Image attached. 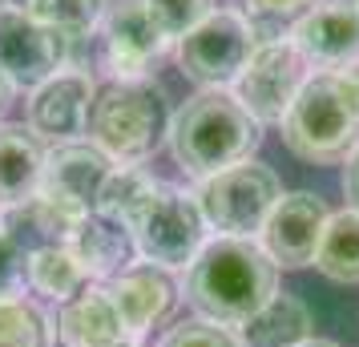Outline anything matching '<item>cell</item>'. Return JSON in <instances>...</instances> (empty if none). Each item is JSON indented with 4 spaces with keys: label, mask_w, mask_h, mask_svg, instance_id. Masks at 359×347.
Masks as SVG:
<instances>
[{
    "label": "cell",
    "mask_w": 359,
    "mask_h": 347,
    "mask_svg": "<svg viewBox=\"0 0 359 347\" xmlns=\"http://www.w3.org/2000/svg\"><path fill=\"white\" fill-rule=\"evenodd\" d=\"M278 295V266L266 259L259 238L214 234L186 271V299L202 319L243 327Z\"/></svg>",
    "instance_id": "6da1fadb"
},
{
    "label": "cell",
    "mask_w": 359,
    "mask_h": 347,
    "mask_svg": "<svg viewBox=\"0 0 359 347\" xmlns=\"http://www.w3.org/2000/svg\"><path fill=\"white\" fill-rule=\"evenodd\" d=\"M262 142V125L230 89H202L170 121V154L190 178H210L230 165L250 162Z\"/></svg>",
    "instance_id": "7a4b0ae2"
},
{
    "label": "cell",
    "mask_w": 359,
    "mask_h": 347,
    "mask_svg": "<svg viewBox=\"0 0 359 347\" xmlns=\"http://www.w3.org/2000/svg\"><path fill=\"white\" fill-rule=\"evenodd\" d=\"M283 142L311 165L347 162L359 149V81L351 69L311 73L283 117Z\"/></svg>",
    "instance_id": "3957f363"
},
{
    "label": "cell",
    "mask_w": 359,
    "mask_h": 347,
    "mask_svg": "<svg viewBox=\"0 0 359 347\" xmlns=\"http://www.w3.org/2000/svg\"><path fill=\"white\" fill-rule=\"evenodd\" d=\"M170 105L158 81H114L101 89L89 114V142L117 165H142L170 142Z\"/></svg>",
    "instance_id": "277c9868"
},
{
    "label": "cell",
    "mask_w": 359,
    "mask_h": 347,
    "mask_svg": "<svg viewBox=\"0 0 359 347\" xmlns=\"http://www.w3.org/2000/svg\"><path fill=\"white\" fill-rule=\"evenodd\" d=\"M126 226L133 234L137 254L162 271H190V263L210 243V226L202 218L194 190H182L170 182L158 186Z\"/></svg>",
    "instance_id": "5b68a950"
},
{
    "label": "cell",
    "mask_w": 359,
    "mask_h": 347,
    "mask_svg": "<svg viewBox=\"0 0 359 347\" xmlns=\"http://www.w3.org/2000/svg\"><path fill=\"white\" fill-rule=\"evenodd\" d=\"M206 226L226 238H259L271 210L283 198V182L271 165L262 162H238L202 178L194 190Z\"/></svg>",
    "instance_id": "8992f818"
},
{
    "label": "cell",
    "mask_w": 359,
    "mask_h": 347,
    "mask_svg": "<svg viewBox=\"0 0 359 347\" xmlns=\"http://www.w3.org/2000/svg\"><path fill=\"white\" fill-rule=\"evenodd\" d=\"M259 49L250 20L234 8H214L210 17L174 45L178 69L202 89H230Z\"/></svg>",
    "instance_id": "52a82bcc"
},
{
    "label": "cell",
    "mask_w": 359,
    "mask_h": 347,
    "mask_svg": "<svg viewBox=\"0 0 359 347\" xmlns=\"http://www.w3.org/2000/svg\"><path fill=\"white\" fill-rule=\"evenodd\" d=\"M315 69L307 65V57L294 49L291 36L278 41H259L255 57L246 61V69L238 73V81L230 85V93L246 105V114L259 125H283L287 109L294 105L299 89L307 85V77Z\"/></svg>",
    "instance_id": "ba28073f"
},
{
    "label": "cell",
    "mask_w": 359,
    "mask_h": 347,
    "mask_svg": "<svg viewBox=\"0 0 359 347\" xmlns=\"http://www.w3.org/2000/svg\"><path fill=\"white\" fill-rule=\"evenodd\" d=\"M73 45L61 33L45 29L25 8L4 4L0 8V73L13 81V89H41V85L69 69Z\"/></svg>",
    "instance_id": "9c48e42d"
},
{
    "label": "cell",
    "mask_w": 359,
    "mask_h": 347,
    "mask_svg": "<svg viewBox=\"0 0 359 347\" xmlns=\"http://www.w3.org/2000/svg\"><path fill=\"white\" fill-rule=\"evenodd\" d=\"M114 158L101 154L89 137L81 142H61V146H49V158H45V174H41V198H49L53 206H61L65 215L85 218L89 210H97L101 190H105V178L114 174Z\"/></svg>",
    "instance_id": "30bf717a"
},
{
    "label": "cell",
    "mask_w": 359,
    "mask_h": 347,
    "mask_svg": "<svg viewBox=\"0 0 359 347\" xmlns=\"http://www.w3.org/2000/svg\"><path fill=\"white\" fill-rule=\"evenodd\" d=\"M327 222H331L327 202L319 194H311V190H294V194L278 198V206L271 210V218H266V226L259 234V243L278 271L315 266Z\"/></svg>",
    "instance_id": "8fae6325"
},
{
    "label": "cell",
    "mask_w": 359,
    "mask_h": 347,
    "mask_svg": "<svg viewBox=\"0 0 359 347\" xmlns=\"http://www.w3.org/2000/svg\"><path fill=\"white\" fill-rule=\"evenodd\" d=\"M101 49L114 81H146L170 41L158 33L146 0H117L101 20Z\"/></svg>",
    "instance_id": "7c38bea8"
},
{
    "label": "cell",
    "mask_w": 359,
    "mask_h": 347,
    "mask_svg": "<svg viewBox=\"0 0 359 347\" xmlns=\"http://www.w3.org/2000/svg\"><path fill=\"white\" fill-rule=\"evenodd\" d=\"M93 101H97V85L85 69H61L57 77L29 93V130L49 142H81L89 133V114H93Z\"/></svg>",
    "instance_id": "4fadbf2b"
},
{
    "label": "cell",
    "mask_w": 359,
    "mask_h": 347,
    "mask_svg": "<svg viewBox=\"0 0 359 347\" xmlns=\"http://www.w3.org/2000/svg\"><path fill=\"white\" fill-rule=\"evenodd\" d=\"M287 36L315 73L351 69L359 61V0H319Z\"/></svg>",
    "instance_id": "5bb4252c"
},
{
    "label": "cell",
    "mask_w": 359,
    "mask_h": 347,
    "mask_svg": "<svg viewBox=\"0 0 359 347\" xmlns=\"http://www.w3.org/2000/svg\"><path fill=\"white\" fill-rule=\"evenodd\" d=\"M109 295H114L117 311H121V323L130 331V339H146L149 331L165 323L174 303H178V283L170 271L154 263H130L126 271H117L114 279L105 283Z\"/></svg>",
    "instance_id": "9a60e30c"
},
{
    "label": "cell",
    "mask_w": 359,
    "mask_h": 347,
    "mask_svg": "<svg viewBox=\"0 0 359 347\" xmlns=\"http://www.w3.org/2000/svg\"><path fill=\"white\" fill-rule=\"evenodd\" d=\"M57 339H61V347H117L130 339V331L121 323V311H117L105 283H89L69 303H61Z\"/></svg>",
    "instance_id": "2e32d148"
},
{
    "label": "cell",
    "mask_w": 359,
    "mask_h": 347,
    "mask_svg": "<svg viewBox=\"0 0 359 347\" xmlns=\"http://www.w3.org/2000/svg\"><path fill=\"white\" fill-rule=\"evenodd\" d=\"M69 250L77 254V263L85 266L89 283H109L117 271H126L130 263H137L133 254V234L121 218L105 215V210H89V215L73 226L69 234Z\"/></svg>",
    "instance_id": "e0dca14e"
},
{
    "label": "cell",
    "mask_w": 359,
    "mask_h": 347,
    "mask_svg": "<svg viewBox=\"0 0 359 347\" xmlns=\"http://www.w3.org/2000/svg\"><path fill=\"white\" fill-rule=\"evenodd\" d=\"M45 158L49 146L29 125H13V121L0 125V206L33 198L41 190Z\"/></svg>",
    "instance_id": "ac0fdd59"
},
{
    "label": "cell",
    "mask_w": 359,
    "mask_h": 347,
    "mask_svg": "<svg viewBox=\"0 0 359 347\" xmlns=\"http://www.w3.org/2000/svg\"><path fill=\"white\" fill-rule=\"evenodd\" d=\"M77 222L81 218L65 215L61 206H53L41 194H33V198H25V202H13V206H0V231L8 234L25 254L69 243V234H73Z\"/></svg>",
    "instance_id": "d6986e66"
},
{
    "label": "cell",
    "mask_w": 359,
    "mask_h": 347,
    "mask_svg": "<svg viewBox=\"0 0 359 347\" xmlns=\"http://www.w3.org/2000/svg\"><path fill=\"white\" fill-rule=\"evenodd\" d=\"M315 331V315L299 295H275L259 315H250L243 327H238V339L243 347H303Z\"/></svg>",
    "instance_id": "ffe728a7"
},
{
    "label": "cell",
    "mask_w": 359,
    "mask_h": 347,
    "mask_svg": "<svg viewBox=\"0 0 359 347\" xmlns=\"http://www.w3.org/2000/svg\"><path fill=\"white\" fill-rule=\"evenodd\" d=\"M89 287L85 266L77 263V254L69 250V243L61 247H45L29 254V291L53 303H69V299Z\"/></svg>",
    "instance_id": "44dd1931"
},
{
    "label": "cell",
    "mask_w": 359,
    "mask_h": 347,
    "mask_svg": "<svg viewBox=\"0 0 359 347\" xmlns=\"http://www.w3.org/2000/svg\"><path fill=\"white\" fill-rule=\"evenodd\" d=\"M13 4L25 8L33 20H41L45 29L61 33L69 45H77L93 29H101V20L109 13V0H13Z\"/></svg>",
    "instance_id": "7402d4cb"
},
{
    "label": "cell",
    "mask_w": 359,
    "mask_h": 347,
    "mask_svg": "<svg viewBox=\"0 0 359 347\" xmlns=\"http://www.w3.org/2000/svg\"><path fill=\"white\" fill-rule=\"evenodd\" d=\"M315 266L335 283H359V210L347 206L339 215H331Z\"/></svg>",
    "instance_id": "603a6c76"
},
{
    "label": "cell",
    "mask_w": 359,
    "mask_h": 347,
    "mask_svg": "<svg viewBox=\"0 0 359 347\" xmlns=\"http://www.w3.org/2000/svg\"><path fill=\"white\" fill-rule=\"evenodd\" d=\"M53 339H57V323L33 299H0V347H53Z\"/></svg>",
    "instance_id": "cb8c5ba5"
},
{
    "label": "cell",
    "mask_w": 359,
    "mask_h": 347,
    "mask_svg": "<svg viewBox=\"0 0 359 347\" xmlns=\"http://www.w3.org/2000/svg\"><path fill=\"white\" fill-rule=\"evenodd\" d=\"M158 186L162 182L149 174L146 165H114V174L105 178V190H101L97 210L121 218V222H130V218L149 202V194H154Z\"/></svg>",
    "instance_id": "d4e9b609"
},
{
    "label": "cell",
    "mask_w": 359,
    "mask_h": 347,
    "mask_svg": "<svg viewBox=\"0 0 359 347\" xmlns=\"http://www.w3.org/2000/svg\"><path fill=\"white\" fill-rule=\"evenodd\" d=\"M319 0H243V17L259 41H278L283 29L291 33L294 20H303Z\"/></svg>",
    "instance_id": "484cf974"
},
{
    "label": "cell",
    "mask_w": 359,
    "mask_h": 347,
    "mask_svg": "<svg viewBox=\"0 0 359 347\" xmlns=\"http://www.w3.org/2000/svg\"><path fill=\"white\" fill-rule=\"evenodd\" d=\"M149 17L158 25V33L170 41V45H178L186 33H194L202 20L214 13V0H146Z\"/></svg>",
    "instance_id": "4316f807"
},
{
    "label": "cell",
    "mask_w": 359,
    "mask_h": 347,
    "mask_svg": "<svg viewBox=\"0 0 359 347\" xmlns=\"http://www.w3.org/2000/svg\"><path fill=\"white\" fill-rule=\"evenodd\" d=\"M158 347H243V339H238L234 327H222V323L198 315V319L174 323V327L158 339Z\"/></svg>",
    "instance_id": "83f0119b"
},
{
    "label": "cell",
    "mask_w": 359,
    "mask_h": 347,
    "mask_svg": "<svg viewBox=\"0 0 359 347\" xmlns=\"http://www.w3.org/2000/svg\"><path fill=\"white\" fill-rule=\"evenodd\" d=\"M29 287V254L0 231V299L20 295Z\"/></svg>",
    "instance_id": "f1b7e54d"
},
{
    "label": "cell",
    "mask_w": 359,
    "mask_h": 347,
    "mask_svg": "<svg viewBox=\"0 0 359 347\" xmlns=\"http://www.w3.org/2000/svg\"><path fill=\"white\" fill-rule=\"evenodd\" d=\"M343 194H347V206L359 210V149L347 158V170H343Z\"/></svg>",
    "instance_id": "f546056e"
},
{
    "label": "cell",
    "mask_w": 359,
    "mask_h": 347,
    "mask_svg": "<svg viewBox=\"0 0 359 347\" xmlns=\"http://www.w3.org/2000/svg\"><path fill=\"white\" fill-rule=\"evenodd\" d=\"M8 97H13V81L0 73V114H4V105H8Z\"/></svg>",
    "instance_id": "4dcf8cb0"
},
{
    "label": "cell",
    "mask_w": 359,
    "mask_h": 347,
    "mask_svg": "<svg viewBox=\"0 0 359 347\" xmlns=\"http://www.w3.org/2000/svg\"><path fill=\"white\" fill-rule=\"evenodd\" d=\"M303 347H339V343H335V339H307Z\"/></svg>",
    "instance_id": "1f68e13d"
},
{
    "label": "cell",
    "mask_w": 359,
    "mask_h": 347,
    "mask_svg": "<svg viewBox=\"0 0 359 347\" xmlns=\"http://www.w3.org/2000/svg\"><path fill=\"white\" fill-rule=\"evenodd\" d=\"M117 347H142V339H126V343H117Z\"/></svg>",
    "instance_id": "d6a6232c"
},
{
    "label": "cell",
    "mask_w": 359,
    "mask_h": 347,
    "mask_svg": "<svg viewBox=\"0 0 359 347\" xmlns=\"http://www.w3.org/2000/svg\"><path fill=\"white\" fill-rule=\"evenodd\" d=\"M351 77H355V81H359V61H355V65H351Z\"/></svg>",
    "instance_id": "836d02e7"
},
{
    "label": "cell",
    "mask_w": 359,
    "mask_h": 347,
    "mask_svg": "<svg viewBox=\"0 0 359 347\" xmlns=\"http://www.w3.org/2000/svg\"><path fill=\"white\" fill-rule=\"evenodd\" d=\"M0 8H4V4H0Z\"/></svg>",
    "instance_id": "e575fe53"
}]
</instances>
